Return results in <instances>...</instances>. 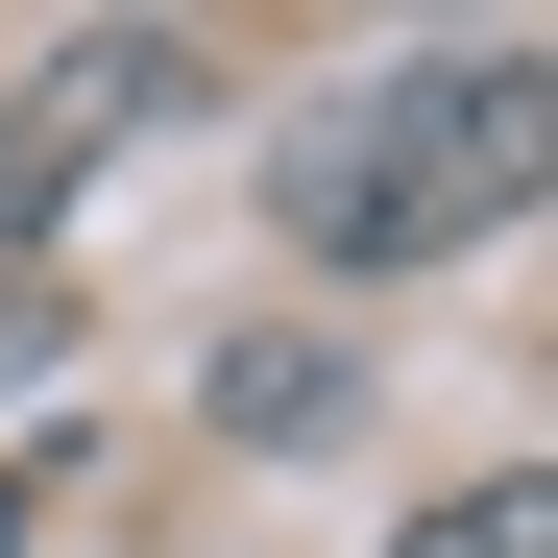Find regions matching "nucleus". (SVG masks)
<instances>
[{"label": "nucleus", "mask_w": 558, "mask_h": 558, "mask_svg": "<svg viewBox=\"0 0 558 558\" xmlns=\"http://www.w3.org/2000/svg\"><path fill=\"white\" fill-rule=\"evenodd\" d=\"M389 558H558V486H437Z\"/></svg>", "instance_id": "4"}, {"label": "nucleus", "mask_w": 558, "mask_h": 558, "mask_svg": "<svg viewBox=\"0 0 558 558\" xmlns=\"http://www.w3.org/2000/svg\"><path fill=\"white\" fill-rule=\"evenodd\" d=\"M219 437L316 461V437H340V364H316V340H219Z\"/></svg>", "instance_id": "3"}, {"label": "nucleus", "mask_w": 558, "mask_h": 558, "mask_svg": "<svg viewBox=\"0 0 558 558\" xmlns=\"http://www.w3.org/2000/svg\"><path fill=\"white\" fill-rule=\"evenodd\" d=\"M534 170H558L534 49H461V73H340V98L267 146V219H292L316 267H437V243L534 219Z\"/></svg>", "instance_id": "1"}, {"label": "nucleus", "mask_w": 558, "mask_h": 558, "mask_svg": "<svg viewBox=\"0 0 558 558\" xmlns=\"http://www.w3.org/2000/svg\"><path fill=\"white\" fill-rule=\"evenodd\" d=\"M170 98H195V25L98 0V25H73V49L25 73V98H0V243H25V219H73V195H98V170L170 122Z\"/></svg>", "instance_id": "2"}]
</instances>
